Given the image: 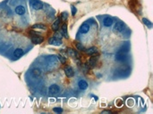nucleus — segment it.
Here are the masks:
<instances>
[{"instance_id": "obj_15", "label": "nucleus", "mask_w": 153, "mask_h": 114, "mask_svg": "<svg viewBox=\"0 0 153 114\" xmlns=\"http://www.w3.org/2000/svg\"><path fill=\"white\" fill-rule=\"evenodd\" d=\"M78 86L80 89H82V90H85V89H87L88 88V83L85 80H80L78 83Z\"/></svg>"}, {"instance_id": "obj_28", "label": "nucleus", "mask_w": 153, "mask_h": 114, "mask_svg": "<svg viewBox=\"0 0 153 114\" xmlns=\"http://www.w3.org/2000/svg\"><path fill=\"white\" fill-rule=\"evenodd\" d=\"M134 99H131V98H130V99L127 100V105L129 106V107H132V105H134Z\"/></svg>"}, {"instance_id": "obj_11", "label": "nucleus", "mask_w": 153, "mask_h": 114, "mask_svg": "<svg viewBox=\"0 0 153 114\" xmlns=\"http://www.w3.org/2000/svg\"><path fill=\"white\" fill-rule=\"evenodd\" d=\"M87 53V55H95L96 53H98V49H97V47H95V46H91V47H90L89 49H87V50H85Z\"/></svg>"}, {"instance_id": "obj_29", "label": "nucleus", "mask_w": 153, "mask_h": 114, "mask_svg": "<svg viewBox=\"0 0 153 114\" xmlns=\"http://www.w3.org/2000/svg\"><path fill=\"white\" fill-rule=\"evenodd\" d=\"M71 9H72V14H73V16H75L76 12H77V10H76V7H75V6H71Z\"/></svg>"}, {"instance_id": "obj_3", "label": "nucleus", "mask_w": 153, "mask_h": 114, "mask_svg": "<svg viewBox=\"0 0 153 114\" xmlns=\"http://www.w3.org/2000/svg\"><path fill=\"white\" fill-rule=\"evenodd\" d=\"M124 29H125V23H124L123 21L116 22V23L115 24V26H114V31L116 33L121 32V31L124 30Z\"/></svg>"}, {"instance_id": "obj_12", "label": "nucleus", "mask_w": 153, "mask_h": 114, "mask_svg": "<svg viewBox=\"0 0 153 114\" xmlns=\"http://www.w3.org/2000/svg\"><path fill=\"white\" fill-rule=\"evenodd\" d=\"M113 19L111 17H106L103 21V24H104L105 27H110L113 24Z\"/></svg>"}, {"instance_id": "obj_16", "label": "nucleus", "mask_w": 153, "mask_h": 114, "mask_svg": "<svg viewBox=\"0 0 153 114\" xmlns=\"http://www.w3.org/2000/svg\"><path fill=\"white\" fill-rule=\"evenodd\" d=\"M23 50H22V48H16L14 50V52H13V55H14L15 57H21L23 55Z\"/></svg>"}, {"instance_id": "obj_21", "label": "nucleus", "mask_w": 153, "mask_h": 114, "mask_svg": "<svg viewBox=\"0 0 153 114\" xmlns=\"http://www.w3.org/2000/svg\"><path fill=\"white\" fill-rule=\"evenodd\" d=\"M60 19L62 20V21H66L67 19H68V13L67 12H63L62 14H61V18Z\"/></svg>"}, {"instance_id": "obj_20", "label": "nucleus", "mask_w": 153, "mask_h": 114, "mask_svg": "<svg viewBox=\"0 0 153 114\" xmlns=\"http://www.w3.org/2000/svg\"><path fill=\"white\" fill-rule=\"evenodd\" d=\"M124 105V101L122 99H116V106L118 107V108H121Z\"/></svg>"}, {"instance_id": "obj_1", "label": "nucleus", "mask_w": 153, "mask_h": 114, "mask_svg": "<svg viewBox=\"0 0 153 114\" xmlns=\"http://www.w3.org/2000/svg\"><path fill=\"white\" fill-rule=\"evenodd\" d=\"M128 4H129V7L132 12L137 13V14L139 15V13H140V9H141L140 0H129Z\"/></svg>"}, {"instance_id": "obj_17", "label": "nucleus", "mask_w": 153, "mask_h": 114, "mask_svg": "<svg viewBox=\"0 0 153 114\" xmlns=\"http://www.w3.org/2000/svg\"><path fill=\"white\" fill-rule=\"evenodd\" d=\"M62 34L63 36H64L65 37H66V39H68L69 37V36H68V32H67V25L66 23H64L62 25Z\"/></svg>"}, {"instance_id": "obj_13", "label": "nucleus", "mask_w": 153, "mask_h": 114, "mask_svg": "<svg viewBox=\"0 0 153 114\" xmlns=\"http://www.w3.org/2000/svg\"><path fill=\"white\" fill-rule=\"evenodd\" d=\"M60 21H61V19H60V18H57V19L53 22L52 26H51V28H52V30H54V31H57V30L59 29V23H60Z\"/></svg>"}, {"instance_id": "obj_4", "label": "nucleus", "mask_w": 153, "mask_h": 114, "mask_svg": "<svg viewBox=\"0 0 153 114\" xmlns=\"http://www.w3.org/2000/svg\"><path fill=\"white\" fill-rule=\"evenodd\" d=\"M59 91H60V88L56 84L51 85L48 88V93L51 94V95H57V94L59 93Z\"/></svg>"}, {"instance_id": "obj_25", "label": "nucleus", "mask_w": 153, "mask_h": 114, "mask_svg": "<svg viewBox=\"0 0 153 114\" xmlns=\"http://www.w3.org/2000/svg\"><path fill=\"white\" fill-rule=\"evenodd\" d=\"M32 73H33V75L36 76V77H39V76L41 75V70H40V69H34V70H32Z\"/></svg>"}, {"instance_id": "obj_6", "label": "nucleus", "mask_w": 153, "mask_h": 114, "mask_svg": "<svg viewBox=\"0 0 153 114\" xmlns=\"http://www.w3.org/2000/svg\"><path fill=\"white\" fill-rule=\"evenodd\" d=\"M48 43L50 45H54V46H60V45H62V40L54 37L48 39Z\"/></svg>"}, {"instance_id": "obj_24", "label": "nucleus", "mask_w": 153, "mask_h": 114, "mask_svg": "<svg viewBox=\"0 0 153 114\" xmlns=\"http://www.w3.org/2000/svg\"><path fill=\"white\" fill-rule=\"evenodd\" d=\"M76 48H77L78 50H80V51H85V50H86L84 46H83L82 45V43H80V42L76 43Z\"/></svg>"}, {"instance_id": "obj_2", "label": "nucleus", "mask_w": 153, "mask_h": 114, "mask_svg": "<svg viewBox=\"0 0 153 114\" xmlns=\"http://www.w3.org/2000/svg\"><path fill=\"white\" fill-rule=\"evenodd\" d=\"M30 4L34 10H41L43 8V3L40 0H31Z\"/></svg>"}, {"instance_id": "obj_9", "label": "nucleus", "mask_w": 153, "mask_h": 114, "mask_svg": "<svg viewBox=\"0 0 153 114\" xmlns=\"http://www.w3.org/2000/svg\"><path fill=\"white\" fill-rule=\"evenodd\" d=\"M15 13H16L18 15H21L22 16V15L25 14V8L22 6H17L16 7H15Z\"/></svg>"}, {"instance_id": "obj_14", "label": "nucleus", "mask_w": 153, "mask_h": 114, "mask_svg": "<svg viewBox=\"0 0 153 114\" xmlns=\"http://www.w3.org/2000/svg\"><path fill=\"white\" fill-rule=\"evenodd\" d=\"M97 62H98V57H94L93 55H92V57L90 58V60H89V66L95 67L97 64Z\"/></svg>"}, {"instance_id": "obj_5", "label": "nucleus", "mask_w": 153, "mask_h": 114, "mask_svg": "<svg viewBox=\"0 0 153 114\" xmlns=\"http://www.w3.org/2000/svg\"><path fill=\"white\" fill-rule=\"evenodd\" d=\"M65 74L66 75L67 78H72L73 77V74H75V71H73V68L71 66H66L65 68Z\"/></svg>"}, {"instance_id": "obj_26", "label": "nucleus", "mask_w": 153, "mask_h": 114, "mask_svg": "<svg viewBox=\"0 0 153 114\" xmlns=\"http://www.w3.org/2000/svg\"><path fill=\"white\" fill-rule=\"evenodd\" d=\"M53 111L54 112H57V113H61V112H63V109L60 108V107H55V108L53 109Z\"/></svg>"}, {"instance_id": "obj_10", "label": "nucleus", "mask_w": 153, "mask_h": 114, "mask_svg": "<svg viewBox=\"0 0 153 114\" xmlns=\"http://www.w3.org/2000/svg\"><path fill=\"white\" fill-rule=\"evenodd\" d=\"M80 30H81V32L83 33V34H86V33L89 32V30H90V25L87 22H85V23H83L82 25L81 26Z\"/></svg>"}, {"instance_id": "obj_18", "label": "nucleus", "mask_w": 153, "mask_h": 114, "mask_svg": "<svg viewBox=\"0 0 153 114\" xmlns=\"http://www.w3.org/2000/svg\"><path fill=\"white\" fill-rule=\"evenodd\" d=\"M31 28L32 29H40V30H47V26L44 25V24H41V23L34 24Z\"/></svg>"}, {"instance_id": "obj_8", "label": "nucleus", "mask_w": 153, "mask_h": 114, "mask_svg": "<svg viewBox=\"0 0 153 114\" xmlns=\"http://www.w3.org/2000/svg\"><path fill=\"white\" fill-rule=\"evenodd\" d=\"M66 52L72 57H73V58H80V55H79V53L76 52L75 49H73V48H67Z\"/></svg>"}, {"instance_id": "obj_30", "label": "nucleus", "mask_w": 153, "mask_h": 114, "mask_svg": "<svg viewBox=\"0 0 153 114\" xmlns=\"http://www.w3.org/2000/svg\"><path fill=\"white\" fill-rule=\"evenodd\" d=\"M101 113H111V111H102V112H101Z\"/></svg>"}, {"instance_id": "obj_19", "label": "nucleus", "mask_w": 153, "mask_h": 114, "mask_svg": "<svg viewBox=\"0 0 153 114\" xmlns=\"http://www.w3.org/2000/svg\"><path fill=\"white\" fill-rule=\"evenodd\" d=\"M125 59V55L124 53L119 52L117 55H116V60H117V61H124Z\"/></svg>"}, {"instance_id": "obj_27", "label": "nucleus", "mask_w": 153, "mask_h": 114, "mask_svg": "<svg viewBox=\"0 0 153 114\" xmlns=\"http://www.w3.org/2000/svg\"><path fill=\"white\" fill-rule=\"evenodd\" d=\"M30 35L32 36V37H37V36H40V33L37 32V31H34V30H31Z\"/></svg>"}, {"instance_id": "obj_22", "label": "nucleus", "mask_w": 153, "mask_h": 114, "mask_svg": "<svg viewBox=\"0 0 153 114\" xmlns=\"http://www.w3.org/2000/svg\"><path fill=\"white\" fill-rule=\"evenodd\" d=\"M57 58H58V60H59L60 62H61L62 64H66V57L62 56L61 55H57Z\"/></svg>"}, {"instance_id": "obj_23", "label": "nucleus", "mask_w": 153, "mask_h": 114, "mask_svg": "<svg viewBox=\"0 0 153 114\" xmlns=\"http://www.w3.org/2000/svg\"><path fill=\"white\" fill-rule=\"evenodd\" d=\"M142 21H143V23L144 24H146L149 28H151L152 27V23H151V21H150L148 19H146V18H143L142 19Z\"/></svg>"}, {"instance_id": "obj_7", "label": "nucleus", "mask_w": 153, "mask_h": 114, "mask_svg": "<svg viewBox=\"0 0 153 114\" xmlns=\"http://www.w3.org/2000/svg\"><path fill=\"white\" fill-rule=\"evenodd\" d=\"M44 41V39L41 36H37V37H31V42L35 45H40Z\"/></svg>"}]
</instances>
